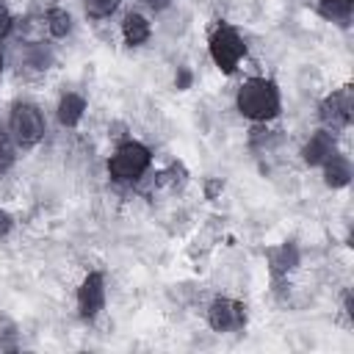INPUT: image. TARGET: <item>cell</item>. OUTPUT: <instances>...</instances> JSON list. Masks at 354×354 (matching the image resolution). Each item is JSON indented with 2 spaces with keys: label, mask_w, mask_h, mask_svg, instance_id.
Masks as SVG:
<instances>
[{
  "label": "cell",
  "mask_w": 354,
  "mask_h": 354,
  "mask_svg": "<svg viewBox=\"0 0 354 354\" xmlns=\"http://www.w3.org/2000/svg\"><path fill=\"white\" fill-rule=\"evenodd\" d=\"M238 111L254 122H268L279 113V91L266 77H252L238 88Z\"/></svg>",
  "instance_id": "1"
},
{
  "label": "cell",
  "mask_w": 354,
  "mask_h": 354,
  "mask_svg": "<svg viewBox=\"0 0 354 354\" xmlns=\"http://www.w3.org/2000/svg\"><path fill=\"white\" fill-rule=\"evenodd\" d=\"M108 169H111V177L113 180L133 183V180H138L149 169V149L144 144H138V141H127V144H122L113 152Z\"/></svg>",
  "instance_id": "2"
},
{
  "label": "cell",
  "mask_w": 354,
  "mask_h": 354,
  "mask_svg": "<svg viewBox=\"0 0 354 354\" xmlns=\"http://www.w3.org/2000/svg\"><path fill=\"white\" fill-rule=\"evenodd\" d=\"M8 127H11V136L19 147H33L41 141L44 136V119H41V111L30 102H19L14 105L11 116H8Z\"/></svg>",
  "instance_id": "3"
},
{
  "label": "cell",
  "mask_w": 354,
  "mask_h": 354,
  "mask_svg": "<svg viewBox=\"0 0 354 354\" xmlns=\"http://www.w3.org/2000/svg\"><path fill=\"white\" fill-rule=\"evenodd\" d=\"M243 53H246V44L232 28H227V25L216 28V33L210 36V58L216 61V66L221 72H232L238 66V61L243 58Z\"/></svg>",
  "instance_id": "4"
},
{
  "label": "cell",
  "mask_w": 354,
  "mask_h": 354,
  "mask_svg": "<svg viewBox=\"0 0 354 354\" xmlns=\"http://www.w3.org/2000/svg\"><path fill=\"white\" fill-rule=\"evenodd\" d=\"M207 321L216 332H232L246 324V307L235 299H216L207 310Z\"/></svg>",
  "instance_id": "5"
},
{
  "label": "cell",
  "mask_w": 354,
  "mask_h": 354,
  "mask_svg": "<svg viewBox=\"0 0 354 354\" xmlns=\"http://www.w3.org/2000/svg\"><path fill=\"white\" fill-rule=\"evenodd\" d=\"M351 108H354L351 91H348V88H340V91L329 94V97L321 102V119H324L326 127L340 130V127H346V124L351 122Z\"/></svg>",
  "instance_id": "6"
},
{
  "label": "cell",
  "mask_w": 354,
  "mask_h": 354,
  "mask_svg": "<svg viewBox=\"0 0 354 354\" xmlns=\"http://www.w3.org/2000/svg\"><path fill=\"white\" fill-rule=\"evenodd\" d=\"M105 304V279L102 274H88L77 290V310L83 318H94Z\"/></svg>",
  "instance_id": "7"
},
{
  "label": "cell",
  "mask_w": 354,
  "mask_h": 354,
  "mask_svg": "<svg viewBox=\"0 0 354 354\" xmlns=\"http://www.w3.org/2000/svg\"><path fill=\"white\" fill-rule=\"evenodd\" d=\"M332 152H337V149H335V138H332L329 130H318V133H313L310 141H307L304 149H301V155H304V160H307L310 166H321Z\"/></svg>",
  "instance_id": "8"
},
{
  "label": "cell",
  "mask_w": 354,
  "mask_h": 354,
  "mask_svg": "<svg viewBox=\"0 0 354 354\" xmlns=\"http://www.w3.org/2000/svg\"><path fill=\"white\" fill-rule=\"evenodd\" d=\"M321 166H324V180H326L329 188H343V185H348L351 169H348V160H346V158H340L337 152H332Z\"/></svg>",
  "instance_id": "9"
},
{
  "label": "cell",
  "mask_w": 354,
  "mask_h": 354,
  "mask_svg": "<svg viewBox=\"0 0 354 354\" xmlns=\"http://www.w3.org/2000/svg\"><path fill=\"white\" fill-rule=\"evenodd\" d=\"M86 111V100L80 94H64L58 102V122L64 127H75Z\"/></svg>",
  "instance_id": "10"
},
{
  "label": "cell",
  "mask_w": 354,
  "mask_h": 354,
  "mask_svg": "<svg viewBox=\"0 0 354 354\" xmlns=\"http://www.w3.org/2000/svg\"><path fill=\"white\" fill-rule=\"evenodd\" d=\"M122 36L130 47H138L149 39V22L141 14H127L124 22H122Z\"/></svg>",
  "instance_id": "11"
},
{
  "label": "cell",
  "mask_w": 354,
  "mask_h": 354,
  "mask_svg": "<svg viewBox=\"0 0 354 354\" xmlns=\"http://www.w3.org/2000/svg\"><path fill=\"white\" fill-rule=\"evenodd\" d=\"M47 28H50V33L53 36H66L69 30H72V17L64 11V8H50L47 11Z\"/></svg>",
  "instance_id": "12"
},
{
  "label": "cell",
  "mask_w": 354,
  "mask_h": 354,
  "mask_svg": "<svg viewBox=\"0 0 354 354\" xmlns=\"http://www.w3.org/2000/svg\"><path fill=\"white\" fill-rule=\"evenodd\" d=\"M268 260H271V268H274V274H282V271L293 268V263H296V249H293L290 243H285V246L274 249V252L268 254Z\"/></svg>",
  "instance_id": "13"
},
{
  "label": "cell",
  "mask_w": 354,
  "mask_h": 354,
  "mask_svg": "<svg viewBox=\"0 0 354 354\" xmlns=\"http://www.w3.org/2000/svg\"><path fill=\"white\" fill-rule=\"evenodd\" d=\"M321 14L337 22H346L351 17V0H321Z\"/></svg>",
  "instance_id": "14"
},
{
  "label": "cell",
  "mask_w": 354,
  "mask_h": 354,
  "mask_svg": "<svg viewBox=\"0 0 354 354\" xmlns=\"http://www.w3.org/2000/svg\"><path fill=\"white\" fill-rule=\"evenodd\" d=\"M119 0H86V14L94 17V19H105L116 11Z\"/></svg>",
  "instance_id": "15"
},
{
  "label": "cell",
  "mask_w": 354,
  "mask_h": 354,
  "mask_svg": "<svg viewBox=\"0 0 354 354\" xmlns=\"http://www.w3.org/2000/svg\"><path fill=\"white\" fill-rule=\"evenodd\" d=\"M11 163H14V147H11V141L0 133V174H3L6 169H11Z\"/></svg>",
  "instance_id": "16"
},
{
  "label": "cell",
  "mask_w": 354,
  "mask_h": 354,
  "mask_svg": "<svg viewBox=\"0 0 354 354\" xmlns=\"http://www.w3.org/2000/svg\"><path fill=\"white\" fill-rule=\"evenodd\" d=\"M8 30H11V14H8V11H6V6L0 3V39H3Z\"/></svg>",
  "instance_id": "17"
},
{
  "label": "cell",
  "mask_w": 354,
  "mask_h": 354,
  "mask_svg": "<svg viewBox=\"0 0 354 354\" xmlns=\"http://www.w3.org/2000/svg\"><path fill=\"white\" fill-rule=\"evenodd\" d=\"M8 230H11V216H8V213L0 207V235H6Z\"/></svg>",
  "instance_id": "18"
},
{
  "label": "cell",
  "mask_w": 354,
  "mask_h": 354,
  "mask_svg": "<svg viewBox=\"0 0 354 354\" xmlns=\"http://www.w3.org/2000/svg\"><path fill=\"white\" fill-rule=\"evenodd\" d=\"M149 8H155V11H160V8H166L169 6V0H144Z\"/></svg>",
  "instance_id": "19"
},
{
  "label": "cell",
  "mask_w": 354,
  "mask_h": 354,
  "mask_svg": "<svg viewBox=\"0 0 354 354\" xmlns=\"http://www.w3.org/2000/svg\"><path fill=\"white\" fill-rule=\"evenodd\" d=\"M0 72H3V55H0Z\"/></svg>",
  "instance_id": "20"
}]
</instances>
